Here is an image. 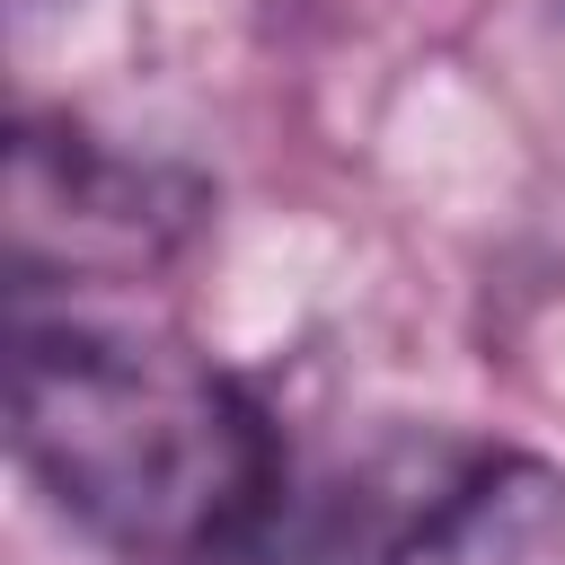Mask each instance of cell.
Segmentation results:
<instances>
[{
  "instance_id": "6da1fadb",
  "label": "cell",
  "mask_w": 565,
  "mask_h": 565,
  "mask_svg": "<svg viewBox=\"0 0 565 565\" xmlns=\"http://www.w3.org/2000/svg\"><path fill=\"white\" fill-rule=\"evenodd\" d=\"M9 450L124 565H265L291 530L274 415L177 335L18 309Z\"/></svg>"
},
{
  "instance_id": "3957f363",
  "label": "cell",
  "mask_w": 565,
  "mask_h": 565,
  "mask_svg": "<svg viewBox=\"0 0 565 565\" xmlns=\"http://www.w3.org/2000/svg\"><path fill=\"white\" fill-rule=\"evenodd\" d=\"M380 565H565V477L539 459H468Z\"/></svg>"
},
{
  "instance_id": "7a4b0ae2",
  "label": "cell",
  "mask_w": 565,
  "mask_h": 565,
  "mask_svg": "<svg viewBox=\"0 0 565 565\" xmlns=\"http://www.w3.org/2000/svg\"><path fill=\"white\" fill-rule=\"evenodd\" d=\"M203 221V185L159 168V159H124L79 124H44L26 115L9 132V194H0V230H9V291H71V282H132L150 265H168Z\"/></svg>"
}]
</instances>
